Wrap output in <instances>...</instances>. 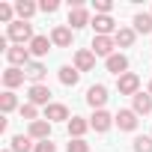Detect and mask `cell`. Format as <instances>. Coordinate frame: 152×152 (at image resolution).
<instances>
[{
  "mask_svg": "<svg viewBox=\"0 0 152 152\" xmlns=\"http://www.w3.org/2000/svg\"><path fill=\"white\" fill-rule=\"evenodd\" d=\"M27 102L36 104V107H39V104L48 107V104H51V90H48L45 84H30V90H27Z\"/></svg>",
  "mask_w": 152,
  "mask_h": 152,
  "instance_id": "5b68a950",
  "label": "cell"
},
{
  "mask_svg": "<svg viewBox=\"0 0 152 152\" xmlns=\"http://www.w3.org/2000/svg\"><path fill=\"white\" fill-rule=\"evenodd\" d=\"M134 33H152V12H137L134 15Z\"/></svg>",
  "mask_w": 152,
  "mask_h": 152,
  "instance_id": "d4e9b609",
  "label": "cell"
},
{
  "mask_svg": "<svg viewBox=\"0 0 152 152\" xmlns=\"http://www.w3.org/2000/svg\"><path fill=\"white\" fill-rule=\"evenodd\" d=\"M66 152H90V143H87L84 137H81V140H69Z\"/></svg>",
  "mask_w": 152,
  "mask_h": 152,
  "instance_id": "83f0119b",
  "label": "cell"
},
{
  "mask_svg": "<svg viewBox=\"0 0 152 152\" xmlns=\"http://www.w3.org/2000/svg\"><path fill=\"white\" fill-rule=\"evenodd\" d=\"M57 6H60L57 0H42V3H39V9H42V12H57Z\"/></svg>",
  "mask_w": 152,
  "mask_h": 152,
  "instance_id": "d6a6232c",
  "label": "cell"
},
{
  "mask_svg": "<svg viewBox=\"0 0 152 152\" xmlns=\"http://www.w3.org/2000/svg\"><path fill=\"white\" fill-rule=\"evenodd\" d=\"M93 6H96V12H99V15H110V9H113L110 0H96Z\"/></svg>",
  "mask_w": 152,
  "mask_h": 152,
  "instance_id": "4dcf8cb0",
  "label": "cell"
},
{
  "mask_svg": "<svg viewBox=\"0 0 152 152\" xmlns=\"http://www.w3.org/2000/svg\"><path fill=\"white\" fill-rule=\"evenodd\" d=\"M51 45H54V42H51L48 36H36V39L30 42V54H33V57H45V54L51 51Z\"/></svg>",
  "mask_w": 152,
  "mask_h": 152,
  "instance_id": "44dd1931",
  "label": "cell"
},
{
  "mask_svg": "<svg viewBox=\"0 0 152 152\" xmlns=\"http://www.w3.org/2000/svg\"><path fill=\"white\" fill-rule=\"evenodd\" d=\"M21 116H24L27 122H36V119H39V110H36V104L24 102V104H21Z\"/></svg>",
  "mask_w": 152,
  "mask_h": 152,
  "instance_id": "4316f807",
  "label": "cell"
},
{
  "mask_svg": "<svg viewBox=\"0 0 152 152\" xmlns=\"http://www.w3.org/2000/svg\"><path fill=\"white\" fill-rule=\"evenodd\" d=\"M134 152H152V137H134Z\"/></svg>",
  "mask_w": 152,
  "mask_h": 152,
  "instance_id": "f1b7e54d",
  "label": "cell"
},
{
  "mask_svg": "<svg viewBox=\"0 0 152 152\" xmlns=\"http://www.w3.org/2000/svg\"><path fill=\"white\" fill-rule=\"evenodd\" d=\"M87 128H90V122H87L84 116H72V119H69V137H72V140H81V137L87 134Z\"/></svg>",
  "mask_w": 152,
  "mask_h": 152,
  "instance_id": "2e32d148",
  "label": "cell"
},
{
  "mask_svg": "<svg viewBox=\"0 0 152 152\" xmlns=\"http://www.w3.org/2000/svg\"><path fill=\"white\" fill-rule=\"evenodd\" d=\"M104 102H107V87L104 84H93L87 90V104L93 110H104Z\"/></svg>",
  "mask_w": 152,
  "mask_h": 152,
  "instance_id": "3957f363",
  "label": "cell"
},
{
  "mask_svg": "<svg viewBox=\"0 0 152 152\" xmlns=\"http://www.w3.org/2000/svg\"><path fill=\"white\" fill-rule=\"evenodd\" d=\"M78 81H81V72L75 69V66H63L60 69V84L63 87H75Z\"/></svg>",
  "mask_w": 152,
  "mask_h": 152,
  "instance_id": "ffe728a7",
  "label": "cell"
},
{
  "mask_svg": "<svg viewBox=\"0 0 152 152\" xmlns=\"http://www.w3.org/2000/svg\"><path fill=\"white\" fill-rule=\"evenodd\" d=\"M36 3H30V0H18L15 3V15H18V21H27V18H33L36 15Z\"/></svg>",
  "mask_w": 152,
  "mask_h": 152,
  "instance_id": "cb8c5ba5",
  "label": "cell"
},
{
  "mask_svg": "<svg viewBox=\"0 0 152 152\" xmlns=\"http://www.w3.org/2000/svg\"><path fill=\"white\" fill-rule=\"evenodd\" d=\"M134 27H119L116 33H113V42H116V48H131L134 45Z\"/></svg>",
  "mask_w": 152,
  "mask_h": 152,
  "instance_id": "ac0fdd59",
  "label": "cell"
},
{
  "mask_svg": "<svg viewBox=\"0 0 152 152\" xmlns=\"http://www.w3.org/2000/svg\"><path fill=\"white\" fill-rule=\"evenodd\" d=\"M6 39H9V42H15V45H30L36 36H33V27H30L27 21H12V24H9Z\"/></svg>",
  "mask_w": 152,
  "mask_h": 152,
  "instance_id": "6da1fadb",
  "label": "cell"
},
{
  "mask_svg": "<svg viewBox=\"0 0 152 152\" xmlns=\"http://www.w3.org/2000/svg\"><path fill=\"white\" fill-rule=\"evenodd\" d=\"M24 72H27V78H30L33 84H42V81H45V75H48V69H45V66H42L39 60H33V63H30V66H27Z\"/></svg>",
  "mask_w": 152,
  "mask_h": 152,
  "instance_id": "603a6c76",
  "label": "cell"
},
{
  "mask_svg": "<svg viewBox=\"0 0 152 152\" xmlns=\"http://www.w3.org/2000/svg\"><path fill=\"white\" fill-rule=\"evenodd\" d=\"M96 66V54L90 48H81V51H75V69L78 72H90Z\"/></svg>",
  "mask_w": 152,
  "mask_h": 152,
  "instance_id": "9c48e42d",
  "label": "cell"
},
{
  "mask_svg": "<svg viewBox=\"0 0 152 152\" xmlns=\"http://www.w3.org/2000/svg\"><path fill=\"white\" fill-rule=\"evenodd\" d=\"M45 119H48V122H63V119H69V107L60 104V102H51V104L45 107Z\"/></svg>",
  "mask_w": 152,
  "mask_h": 152,
  "instance_id": "4fadbf2b",
  "label": "cell"
},
{
  "mask_svg": "<svg viewBox=\"0 0 152 152\" xmlns=\"http://www.w3.org/2000/svg\"><path fill=\"white\" fill-rule=\"evenodd\" d=\"M113 122L119 125V131H134V128H137V113H134V110H119V113L113 116Z\"/></svg>",
  "mask_w": 152,
  "mask_h": 152,
  "instance_id": "5bb4252c",
  "label": "cell"
},
{
  "mask_svg": "<svg viewBox=\"0 0 152 152\" xmlns=\"http://www.w3.org/2000/svg\"><path fill=\"white\" fill-rule=\"evenodd\" d=\"M33 152H57V146H54V143H51V140H39V143H36V149H33Z\"/></svg>",
  "mask_w": 152,
  "mask_h": 152,
  "instance_id": "1f68e13d",
  "label": "cell"
},
{
  "mask_svg": "<svg viewBox=\"0 0 152 152\" xmlns=\"http://www.w3.org/2000/svg\"><path fill=\"white\" fill-rule=\"evenodd\" d=\"M24 78H27V72H24V69L9 66V69L3 72V87H6V90H15V87H21V84H24Z\"/></svg>",
  "mask_w": 152,
  "mask_h": 152,
  "instance_id": "ba28073f",
  "label": "cell"
},
{
  "mask_svg": "<svg viewBox=\"0 0 152 152\" xmlns=\"http://www.w3.org/2000/svg\"><path fill=\"white\" fill-rule=\"evenodd\" d=\"M3 152H12V149H3Z\"/></svg>",
  "mask_w": 152,
  "mask_h": 152,
  "instance_id": "e575fe53",
  "label": "cell"
},
{
  "mask_svg": "<svg viewBox=\"0 0 152 152\" xmlns=\"http://www.w3.org/2000/svg\"><path fill=\"white\" fill-rule=\"evenodd\" d=\"M93 27H96V36H110L116 33V21L110 15H96L93 18Z\"/></svg>",
  "mask_w": 152,
  "mask_h": 152,
  "instance_id": "30bf717a",
  "label": "cell"
},
{
  "mask_svg": "<svg viewBox=\"0 0 152 152\" xmlns=\"http://www.w3.org/2000/svg\"><path fill=\"white\" fill-rule=\"evenodd\" d=\"M113 48H116V42H113V36H96L93 39V54L96 57H113Z\"/></svg>",
  "mask_w": 152,
  "mask_h": 152,
  "instance_id": "8992f818",
  "label": "cell"
},
{
  "mask_svg": "<svg viewBox=\"0 0 152 152\" xmlns=\"http://www.w3.org/2000/svg\"><path fill=\"white\" fill-rule=\"evenodd\" d=\"M116 90H119V96H137V90H140V78L134 72H125L122 78H116Z\"/></svg>",
  "mask_w": 152,
  "mask_h": 152,
  "instance_id": "277c9868",
  "label": "cell"
},
{
  "mask_svg": "<svg viewBox=\"0 0 152 152\" xmlns=\"http://www.w3.org/2000/svg\"><path fill=\"white\" fill-rule=\"evenodd\" d=\"M131 110H134L137 116H140V113H152V96H149V93H137V96H134V107H131Z\"/></svg>",
  "mask_w": 152,
  "mask_h": 152,
  "instance_id": "7402d4cb",
  "label": "cell"
},
{
  "mask_svg": "<svg viewBox=\"0 0 152 152\" xmlns=\"http://www.w3.org/2000/svg\"><path fill=\"white\" fill-rule=\"evenodd\" d=\"M107 72L116 75V78H122V75L128 72V57H125V54H113V57H107Z\"/></svg>",
  "mask_w": 152,
  "mask_h": 152,
  "instance_id": "7c38bea8",
  "label": "cell"
},
{
  "mask_svg": "<svg viewBox=\"0 0 152 152\" xmlns=\"http://www.w3.org/2000/svg\"><path fill=\"white\" fill-rule=\"evenodd\" d=\"M9 149H12V152H33L36 143H33L30 134H27V137H24V134H15V137L9 140Z\"/></svg>",
  "mask_w": 152,
  "mask_h": 152,
  "instance_id": "d6986e66",
  "label": "cell"
},
{
  "mask_svg": "<svg viewBox=\"0 0 152 152\" xmlns=\"http://www.w3.org/2000/svg\"><path fill=\"white\" fill-rule=\"evenodd\" d=\"M30 137H33V140H51V122H48V119L30 122Z\"/></svg>",
  "mask_w": 152,
  "mask_h": 152,
  "instance_id": "9a60e30c",
  "label": "cell"
},
{
  "mask_svg": "<svg viewBox=\"0 0 152 152\" xmlns=\"http://www.w3.org/2000/svg\"><path fill=\"white\" fill-rule=\"evenodd\" d=\"M15 107H18V99H15L12 90H6L3 96H0V110H3V113H12Z\"/></svg>",
  "mask_w": 152,
  "mask_h": 152,
  "instance_id": "484cf974",
  "label": "cell"
},
{
  "mask_svg": "<svg viewBox=\"0 0 152 152\" xmlns=\"http://www.w3.org/2000/svg\"><path fill=\"white\" fill-rule=\"evenodd\" d=\"M30 57H33V54H30V48H24V45H12V48L6 51V60H9V63H12L15 69H21V66L27 69V66L33 63Z\"/></svg>",
  "mask_w": 152,
  "mask_h": 152,
  "instance_id": "7a4b0ae2",
  "label": "cell"
},
{
  "mask_svg": "<svg viewBox=\"0 0 152 152\" xmlns=\"http://www.w3.org/2000/svg\"><path fill=\"white\" fill-rule=\"evenodd\" d=\"M110 125H113V116H110L107 110H96V113L90 116V128H96L99 134H104Z\"/></svg>",
  "mask_w": 152,
  "mask_h": 152,
  "instance_id": "8fae6325",
  "label": "cell"
},
{
  "mask_svg": "<svg viewBox=\"0 0 152 152\" xmlns=\"http://www.w3.org/2000/svg\"><path fill=\"white\" fill-rule=\"evenodd\" d=\"M146 93H149V96H152V84H149V90H146Z\"/></svg>",
  "mask_w": 152,
  "mask_h": 152,
  "instance_id": "836d02e7",
  "label": "cell"
},
{
  "mask_svg": "<svg viewBox=\"0 0 152 152\" xmlns=\"http://www.w3.org/2000/svg\"><path fill=\"white\" fill-rule=\"evenodd\" d=\"M12 15H15V6L0 3V21H3V24H12Z\"/></svg>",
  "mask_w": 152,
  "mask_h": 152,
  "instance_id": "f546056e",
  "label": "cell"
},
{
  "mask_svg": "<svg viewBox=\"0 0 152 152\" xmlns=\"http://www.w3.org/2000/svg\"><path fill=\"white\" fill-rule=\"evenodd\" d=\"M51 42L57 48H69L72 45V27H54L51 30Z\"/></svg>",
  "mask_w": 152,
  "mask_h": 152,
  "instance_id": "e0dca14e",
  "label": "cell"
},
{
  "mask_svg": "<svg viewBox=\"0 0 152 152\" xmlns=\"http://www.w3.org/2000/svg\"><path fill=\"white\" fill-rule=\"evenodd\" d=\"M87 24H93V21H90V12H87L84 6H72V9H69V27H72V30H81V27H87Z\"/></svg>",
  "mask_w": 152,
  "mask_h": 152,
  "instance_id": "52a82bcc",
  "label": "cell"
}]
</instances>
